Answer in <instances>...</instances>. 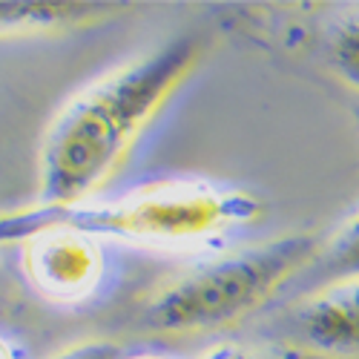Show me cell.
I'll use <instances>...</instances> for the list:
<instances>
[{"instance_id": "6da1fadb", "label": "cell", "mask_w": 359, "mask_h": 359, "mask_svg": "<svg viewBox=\"0 0 359 359\" xmlns=\"http://www.w3.org/2000/svg\"><path fill=\"white\" fill-rule=\"evenodd\" d=\"M196 55L193 41H172L95 83L57 118L43 153V207L75 204L93 190L184 81Z\"/></svg>"}, {"instance_id": "7a4b0ae2", "label": "cell", "mask_w": 359, "mask_h": 359, "mask_svg": "<svg viewBox=\"0 0 359 359\" xmlns=\"http://www.w3.org/2000/svg\"><path fill=\"white\" fill-rule=\"evenodd\" d=\"M316 248L319 236L296 233L222 256L156 293L153 302L138 313L135 331L198 334L224 327L296 282L316 256Z\"/></svg>"}, {"instance_id": "3957f363", "label": "cell", "mask_w": 359, "mask_h": 359, "mask_svg": "<svg viewBox=\"0 0 359 359\" xmlns=\"http://www.w3.org/2000/svg\"><path fill=\"white\" fill-rule=\"evenodd\" d=\"M248 201L207 182H158L104 204L43 207L41 216L78 233H107L153 245H184L248 216Z\"/></svg>"}, {"instance_id": "277c9868", "label": "cell", "mask_w": 359, "mask_h": 359, "mask_svg": "<svg viewBox=\"0 0 359 359\" xmlns=\"http://www.w3.org/2000/svg\"><path fill=\"white\" fill-rule=\"evenodd\" d=\"M271 334L279 345L313 359H359V282L299 293L276 316Z\"/></svg>"}, {"instance_id": "5b68a950", "label": "cell", "mask_w": 359, "mask_h": 359, "mask_svg": "<svg viewBox=\"0 0 359 359\" xmlns=\"http://www.w3.org/2000/svg\"><path fill=\"white\" fill-rule=\"evenodd\" d=\"M26 264L32 279L57 299H78L98 282V248L78 230L49 227L29 245Z\"/></svg>"}, {"instance_id": "8992f818", "label": "cell", "mask_w": 359, "mask_h": 359, "mask_svg": "<svg viewBox=\"0 0 359 359\" xmlns=\"http://www.w3.org/2000/svg\"><path fill=\"white\" fill-rule=\"evenodd\" d=\"M345 282H359V213L342 222L331 236H319L316 256L296 279L302 293Z\"/></svg>"}, {"instance_id": "52a82bcc", "label": "cell", "mask_w": 359, "mask_h": 359, "mask_svg": "<svg viewBox=\"0 0 359 359\" xmlns=\"http://www.w3.org/2000/svg\"><path fill=\"white\" fill-rule=\"evenodd\" d=\"M101 12V4H0V32L64 26Z\"/></svg>"}, {"instance_id": "ba28073f", "label": "cell", "mask_w": 359, "mask_h": 359, "mask_svg": "<svg viewBox=\"0 0 359 359\" xmlns=\"http://www.w3.org/2000/svg\"><path fill=\"white\" fill-rule=\"evenodd\" d=\"M331 64L353 86H359V15L345 18L331 35Z\"/></svg>"}, {"instance_id": "9c48e42d", "label": "cell", "mask_w": 359, "mask_h": 359, "mask_svg": "<svg viewBox=\"0 0 359 359\" xmlns=\"http://www.w3.org/2000/svg\"><path fill=\"white\" fill-rule=\"evenodd\" d=\"M201 359H313V356L279 342H267V345H224Z\"/></svg>"}, {"instance_id": "30bf717a", "label": "cell", "mask_w": 359, "mask_h": 359, "mask_svg": "<svg viewBox=\"0 0 359 359\" xmlns=\"http://www.w3.org/2000/svg\"><path fill=\"white\" fill-rule=\"evenodd\" d=\"M57 359H124V351L115 345H104V342H89V345H81Z\"/></svg>"}, {"instance_id": "8fae6325", "label": "cell", "mask_w": 359, "mask_h": 359, "mask_svg": "<svg viewBox=\"0 0 359 359\" xmlns=\"http://www.w3.org/2000/svg\"><path fill=\"white\" fill-rule=\"evenodd\" d=\"M0 359H12V353H9V348L4 342H0Z\"/></svg>"}]
</instances>
